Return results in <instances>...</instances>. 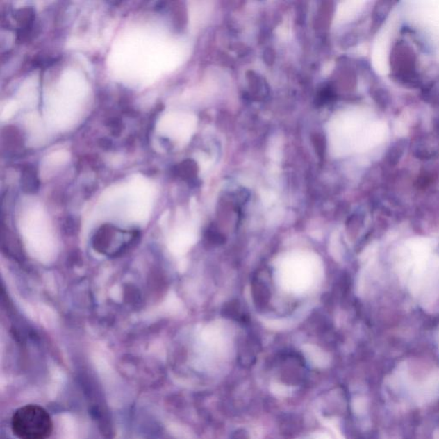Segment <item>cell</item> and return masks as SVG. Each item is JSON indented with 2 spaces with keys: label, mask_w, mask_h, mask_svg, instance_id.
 <instances>
[{
  "label": "cell",
  "mask_w": 439,
  "mask_h": 439,
  "mask_svg": "<svg viewBox=\"0 0 439 439\" xmlns=\"http://www.w3.org/2000/svg\"><path fill=\"white\" fill-rule=\"evenodd\" d=\"M137 238V233H124L122 230L105 225L93 238V247L101 254L116 257L126 250Z\"/></svg>",
  "instance_id": "7a4b0ae2"
},
{
  "label": "cell",
  "mask_w": 439,
  "mask_h": 439,
  "mask_svg": "<svg viewBox=\"0 0 439 439\" xmlns=\"http://www.w3.org/2000/svg\"><path fill=\"white\" fill-rule=\"evenodd\" d=\"M12 429L19 439H47L53 433V426L45 409L38 405H26L15 412Z\"/></svg>",
  "instance_id": "6da1fadb"
},
{
  "label": "cell",
  "mask_w": 439,
  "mask_h": 439,
  "mask_svg": "<svg viewBox=\"0 0 439 439\" xmlns=\"http://www.w3.org/2000/svg\"><path fill=\"white\" fill-rule=\"evenodd\" d=\"M24 188L28 192H35L38 189V181L33 171H25L23 176Z\"/></svg>",
  "instance_id": "3957f363"
}]
</instances>
